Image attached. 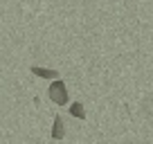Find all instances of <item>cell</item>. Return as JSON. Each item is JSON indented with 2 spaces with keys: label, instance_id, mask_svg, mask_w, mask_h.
I'll return each mask as SVG.
<instances>
[{
  "label": "cell",
  "instance_id": "6da1fadb",
  "mask_svg": "<svg viewBox=\"0 0 153 144\" xmlns=\"http://www.w3.org/2000/svg\"><path fill=\"white\" fill-rule=\"evenodd\" d=\"M48 97H50V99H52L56 106H65L68 101H70V97H68V88H65V81L54 79V81L50 83V88H48Z\"/></svg>",
  "mask_w": 153,
  "mask_h": 144
},
{
  "label": "cell",
  "instance_id": "7a4b0ae2",
  "mask_svg": "<svg viewBox=\"0 0 153 144\" xmlns=\"http://www.w3.org/2000/svg\"><path fill=\"white\" fill-rule=\"evenodd\" d=\"M29 72L41 79H59V72L52 68H41V65H29Z\"/></svg>",
  "mask_w": 153,
  "mask_h": 144
},
{
  "label": "cell",
  "instance_id": "3957f363",
  "mask_svg": "<svg viewBox=\"0 0 153 144\" xmlns=\"http://www.w3.org/2000/svg\"><path fill=\"white\" fill-rule=\"evenodd\" d=\"M65 137V126H63V117H54V128H52V140H63Z\"/></svg>",
  "mask_w": 153,
  "mask_h": 144
},
{
  "label": "cell",
  "instance_id": "277c9868",
  "mask_svg": "<svg viewBox=\"0 0 153 144\" xmlns=\"http://www.w3.org/2000/svg\"><path fill=\"white\" fill-rule=\"evenodd\" d=\"M70 115L76 117V120H86V108H83V104L74 101V104L70 106Z\"/></svg>",
  "mask_w": 153,
  "mask_h": 144
}]
</instances>
